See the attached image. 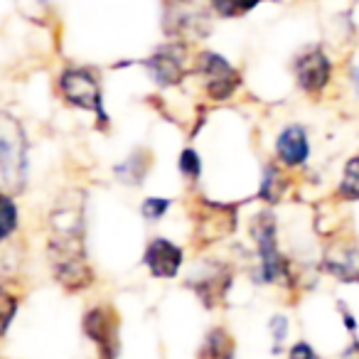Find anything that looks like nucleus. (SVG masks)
<instances>
[{"instance_id": "5", "label": "nucleus", "mask_w": 359, "mask_h": 359, "mask_svg": "<svg viewBox=\"0 0 359 359\" xmlns=\"http://www.w3.org/2000/svg\"><path fill=\"white\" fill-rule=\"evenodd\" d=\"M84 334L99 347L104 359H116L121 352L118 342V318H116L114 308L109 305H96V308L86 310L84 320H81Z\"/></svg>"}, {"instance_id": "4", "label": "nucleus", "mask_w": 359, "mask_h": 359, "mask_svg": "<svg viewBox=\"0 0 359 359\" xmlns=\"http://www.w3.org/2000/svg\"><path fill=\"white\" fill-rule=\"evenodd\" d=\"M60 91L72 106L84 111H94L104 123H109L101 99V81L86 67H67L60 76Z\"/></svg>"}, {"instance_id": "9", "label": "nucleus", "mask_w": 359, "mask_h": 359, "mask_svg": "<svg viewBox=\"0 0 359 359\" xmlns=\"http://www.w3.org/2000/svg\"><path fill=\"white\" fill-rule=\"evenodd\" d=\"M295 79H298L300 89L308 91V94H320L325 86L330 84V76H332V62L325 55L320 47L303 52V55L295 57Z\"/></svg>"}, {"instance_id": "22", "label": "nucleus", "mask_w": 359, "mask_h": 359, "mask_svg": "<svg viewBox=\"0 0 359 359\" xmlns=\"http://www.w3.org/2000/svg\"><path fill=\"white\" fill-rule=\"evenodd\" d=\"M290 359H320V354L315 352L313 347H310L308 342H295L293 347H290Z\"/></svg>"}, {"instance_id": "1", "label": "nucleus", "mask_w": 359, "mask_h": 359, "mask_svg": "<svg viewBox=\"0 0 359 359\" xmlns=\"http://www.w3.org/2000/svg\"><path fill=\"white\" fill-rule=\"evenodd\" d=\"M50 229V266L55 278L69 290L91 285L94 276L84 249V205L76 192L72 202L62 200V205L57 202Z\"/></svg>"}, {"instance_id": "17", "label": "nucleus", "mask_w": 359, "mask_h": 359, "mask_svg": "<svg viewBox=\"0 0 359 359\" xmlns=\"http://www.w3.org/2000/svg\"><path fill=\"white\" fill-rule=\"evenodd\" d=\"M210 3L217 15L231 20V18H244L246 13H251L256 6H261L264 0H210Z\"/></svg>"}, {"instance_id": "25", "label": "nucleus", "mask_w": 359, "mask_h": 359, "mask_svg": "<svg viewBox=\"0 0 359 359\" xmlns=\"http://www.w3.org/2000/svg\"><path fill=\"white\" fill-rule=\"evenodd\" d=\"M342 313H344V325H347V330H357V320H354L344 308H342Z\"/></svg>"}, {"instance_id": "15", "label": "nucleus", "mask_w": 359, "mask_h": 359, "mask_svg": "<svg viewBox=\"0 0 359 359\" xmlns=\"http://www.w3.org/2000/svg\"><path fill=\"white\" fill-rule=\"evenodd\" d=\"M288 190V177L283 175V170L278 165H266L264 168V180H261L259 197L269 205H278L283 192Z\"/></svg>"}, {"instance_id": "19", "label": "nucleus", "mask_w": 359, "mask_h": 359, "mask_svg": "<svg viewBox=\"0 0 359 359\" xmlns=\"http://www.w3.org/2000/svg\"><path fill=\"white\" fill-rule=\"evenodd\" d=\"M15 226H18V207L13 202V197L6 192V197H3V239H8L15 231Z\"/></svg>"}, {"instance_id": "16", "label": "nucleus", "mask_w": 359, "mask_h": 359, "mask_svg": "<svg viewBox=\"0 0 359 359\" xmlns=\"http://www.w3.org/2000/svg\"><path fill=\"white\" fill-rule=\"evenodd\" d=\"M337 197L347 202L359 200V155L357 158H349L347 165H344L342 182L337 187Z\"/></svg>"}, {"instance_id": "21", "label": "nucleus", "mask_w": 359, "mask_h": 359, "mask_svg": "<svg viewBox=\"0 0 359 359\" xmlns=\"http://www.w3.org/2000/svg\"><path fill=\"white\" fill-rule=\"evenodd\" d=\"M271 334H273V342H276L273 352H278L285 334H288V320H285L283 315H276V318L271 320Z\"/></svg>"}, {"instance_id": "3", "label": "nucleus", "mask_w": 359, "mask_h": 359, "mask_svg": "<svg viewBox=\"0 0 359 359\" xmlns=\"http://www.w3.org/2000/svg\"><path fill=\"white\" fill-rule=\"evenodd\" d=\"M276 217L269 210L259 212L251 224V234L256 239V251H259V273H254V280L259 283H276L280 278H288V261L280 256L278 239H276Z\"/></svg>"}, {"instance_id": "26", "label": "nucleus", "mask_w": 359, "mask_h": 359, "mask_svg": "<svg viewBox=\"0 0 359 359\" xmlns=\"http://www.w3.org/2000/svg\"><path fill=\"white\" fill-rule=\"evenodd\" d=\"M172 3H192V0H172Z\"/></svg>"}, {"instance_id": "23", "label": "nucleus", "mask_w": 359, "mask_h": 359, "mask_svg": "<svg viewBox=\"0 0 359 359\" xmlns=\"http://www.w3.org/2000/svg\"><path fill=\"white\" fill-rule=\"evenodd\" d=\"M3 305H6V318H3V332H6L8 327H11V323H13V315H15V308H18V303H15V298H11V295H3Z\"/></svg>"}, {"instance_id": "6", "label": "nucleus", "mask_w": 359, "mask_h": 359, "mask_svg": "<svg viewBox=\"0 0 359 359\" xmlns=\"http://www.w3.org/2000/svg\"><path fill=\"white\" fill-rule=\"evenodd\" d=\"M197 74L205 79L207 94L215 101H224L239 89V72L217 52H202L197 57Z\"/></svg>"}, {"instance_id": "2", "label": "nucleus", "mask_w": 359, "mask_h": 359, "mask_svg": "<svg viewBox=\"0 0 359 359\" xmlns=\"http://www.w3.org/2000/svg\"><path fill=\"white\" fill-rule=\"evenodd\" d=\"M0 177L8 195L25 190L27 180V140L20 123L3 116L0 126Z\"/></svg>"}, {"instance_id": "7", "label": "nucleus", "mask_w": 359, "mask_h": 359, "mask_svg": "<svg viewBox=\"0 0 359 359\" xmlns=\"http://www.w3.org/2000/svg\"><path fill=\"white\" fill-rule=\"evenodd\" d=\"M143 67L148 69L150 79L158 86L168 89L182 81L187 72V47L182 42H172V45H163L143 62Z\"/></svg>"}, {"instance_id": "11", "label": "nucleus", "mask_w": 359, "mask_h": 359, "mask_svg": "<svg viewBox=\"0 0 359 359\" xmlns=\"http://www.w3.org/2000/svg\"><path fill=\"white\" fill-rule=\"evenodd\" d=\"M276 153L288 168H300L308 163L310 143L303 126H288L280 130V135L276 138Z\"/></svg>"}, {"instance_id": "10", "label": "nucleus", "mask_w": 359, "mask_h": 359, "mask_svg": "<svg viewBox=\"0 0 359 359\" xmlns=\"http://www.w3.org/2000/svg\"><path fill=\"white\" fill-rule=\"evenodd\" d=\"M143 264L155 278H175L182 266V249L170 239L155 236L143 254Z\"/></svg>"}, {"instance_id": "18", "label": "nucleus", "mask_w": 359, "mask_h": 359, "mask_svg": "<svg viewBox=\"0 0 359 359\" xmlns=\"http://www.w3.org/2000/svg\"><path fill=\"white\" fill-rule=\"evenodd\" d=\"M180 172L185 175L187 180H200L202 175V158L195 148H185L182 155H180V163H177Z\"/></svg>"}, {"instance_id": "12", "label": "nucleus", "mask_w": 359, "mask_h": 359, "mask_svg": "<svg viewBox=\"0 0 359 359\" xmlns=\"http://www.w3.org/2000/svg\"><path fill=\"white\" fill-rule=\"evenodd\" d=\"M325 271L342 283H359V249H344L325 259Z\"/></svg>"}, {"instance_id": "14", "label": "nucleus", "mask_w": 359, "mask_h": 359, "mask_svg": "<svg viewBox=\"0 0 359 359\" xmlns=\"http://www.w3.org/2000/svg\"><path fill=\"white\" fill-rule=\"evenodd\" d=\"M197 359H234V339L224 327L210 330Z\"/></svg>"}, {"instance_id": "8", "label": "nucleus", "mask_w": 359, "mask_h": 359, "mask_svg": "<svg viewBox=\"0 0 359 359\" xmlns=\"http://www.w3.org/2000/svg\"><path fill=\"white\" fill-rule=\"evenodd\" d=\"M231 283V271L222 266L219 261H210L195 276L187 278V285L197 293V298L205 303V308H215L224 300V293L229 290Z\"/></svg>"}, {"instance_id": "24", "label": "nucleus", "mask_w": 359, "mask_h": 359, "mask_svg": "<svg viewBox=\"0 0 359 359\" xmlns=\"http://www.w3.org/2000/svg\"><path fill=\"white\" fill-rule=\"evenodd\" d=\"M342 359H359V342L354 339L352 344L347 347V352L342 354Z\"/></svg>"}, {"instance_id": "20", "label": "nucleus", "mask_w": 359, "mask_h": 359, "mask_svg": "<svg viewBox=\"0 0 359 359\" xmlns=\"http://www.w3.org/2000/svg\"><path fill=\"white\" fill-rule=\"evenodd\" d=\"M168 210H170V200H165V197H150V200H145L140 205V212H143V217L148 222H158Z\"/></svg>"}, {"instance_id": "13", "label": "nucleus", "mask_w": 359, "mask_h": 359, "mask_svg": "<svg viewBox=\"0 0 359 359\" xmlns=\"http://www.w3.org/2000/svg\"><path fill=\"white\" fill-rule=\"evenodd\" d=\"M150 163H153V155H150L148 148H138L128 155V160H123L121 165H116V175L118 180H123L126 185H140L143 177L148 175Z\"/></svg>"}]
</instances>
